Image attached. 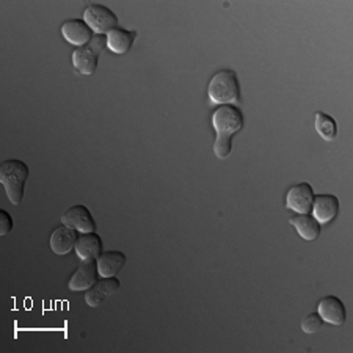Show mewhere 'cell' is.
<instances>
[{
  "instance_id": "3957f363",
  "label": "cell",
  "mask_w": 353,
  "mask_h": 353,
  "mask_svg": "<svg viewBox=\"0 0 353 353\" xmlns=\"http://www.w3.org/2000/svg\"><path fill=\"white\" fill-rule=\"evenodd\" d=\"M208 96L214 105H234L241 99V83L236 72L230 70L215 72L209 82Z\"/></svg>"
},
{
  "instance_id": "7c38bea8",
  "label": "cell",
  "mask_w": 353,
  "mask_h": 353,
  "mask_svg": "<svg viewBox=\"0 0 353 353\" xmlns=\"http://www.w3.org/2000/svg\"><path fill=\"white\" fill-rule=\"evenodd\" d=\"M339 214V199L334 195H327V193H322V195L314 196V203H312L311 215L314 217L319 225H328L330 221L336 219V215Z\"/></svg>"
},
{
  "instance_id": "ac0fdd59",
  "label": "cell",
  "mask_w": 353,
  "mask_h": 353,
  "mask_svg": "<svg viewBox=\"0 0 353 353\" xmlns=\"http://www.w3.org/2000/svg\"><path fill=\"white\" fill-rule=\"evenodd\" d=\"M314 126H316L317 134L321 135L325 141H333L336 139V135H338V124H336L334 118H332L323 112L316 113Z\"/></svg>"
},
{
  "instance_id": "5b68a950",
  "label": "cell",
  "mask_w": 353,
  "mask_h": 353,
  "mask_svg": "<svg viewBox=\"0 0 353 353\" xmlns=\"http://www.w3.org/2000/svg\"><path fill=\"white\" fill-rule=\"evenodd\" d=\"M83 21L96 35H109L118 28V18L113 11L101 3H91L83 11Z\"/></svg>"
},
{
  "instance_id": "277c9868",
  "label": "cell",
  "mask_w": 353,
  "mask_h": 353,
  "mask_svg": "<svg viewBox=\"0 0 353 353\" xmlns=\"http://www.w3.org/2000/svg\"><path fill=\"white\" fill-rule=\"evenodd\" d=\"M105 38L102 35H96L93 41L87 46H82V48H77L72 52V66L79 74L82 76H91L98 68V59L99 52L104 48Z\"/></svg>"
},
{
  "instance_id": "d6986e66",
  "label": "cell",
  "mask_w": 353,
  "mask_h": 353,
  "mask_svg": "<svg viewBox=\"0 0 353 353\" xmlns=\"http://www.w3.org/2000/svg\"><path fill=\"white\" fill-rule=\"evenodd\" d=\"M322 327H323V321H322V317L317 314V312H311V314L306 316L303 319V322H301V330L308 334L317 333Z\"/></svg>"
},
{
  "instance_id": "8992f818",
  "label": "cell",
  "mask_w": 353,
  "mask_h": 353,
  "mask_svg": "<svg viewBox=\"0 0 353 353\" xmlns=\"http://www.w3.org/2000/svg\"><path fill=\"white\" fill-rule=\"evenodd\" d=\"M314 189L308 182H300L289 189L286 195V208L295 214H311L314 203Z\"/></svg>"
},
{
  "instance_id": "2e32d148",
  "label": "cell",
  "mask_w": 353,
  "mask_h": 353,
  "mask_svg": "<svg viewBox=\"0 0 353 353\" xmlns=\"http://www.w3.org/2000/svg\"><path fill=\"white\" fill-rule=\"evenodd\" d=\"M289 223L295 228V231L299 232V236L303 241L312 242L321 236V225L311 214L294 215V217L289 219Z\"/></svg>"
},
{
  "instance_id": "9c48e42d",
  "label": "cell",
  "mask_w": 353,
  "mask_h": 353,
  "mask_svg": "<svg viewBox=\"0 0 353 353\" xmlns=\"http://www.w3.org/2000/svg\"><path fill=\"white\" fill-rule=\"evenodd\" d=\"M121 283L117 276L113 278H102V280L96 281L87 292H85V301L90 308H98L104 301L110 297V295L117 294L119 290Z\"/></svg>"
},
{
  "instance_id": "6da1fadb",
  "label": "cell",
  "mask_w": 353,
  "mask_h": 353,
  "mask_svg": "<svg viewBox=\"0 0 353 353\" xmlns=\"http://www.w3.org/2000/svg\"><path fill=\"white\" fill-rule=\"evenodd\" d=\"M212 128L217 132L214 152L219 159H228L232 150V137L243 128V115L236 105H220L212 113Z\"/></svg>"
},
{
  "instance_id": "ba28073f",
  "label": "cell",
  "mask_w": 353,
  "mask_h": 353,
  "mask_svg": "<svg viewBox=\"0 0 353 353\" xmlns=\"http://www.w3.org/2000/svg\"><path fill=\"white\" fill-rule=\"evenodd\" d=\"M99 270L96 261H83V263L77 267V270L72 273L68 288L72 292H87V290L98 281Z\"/></svg>"
},
{
  "instance_id": "52a82bcc",
  "label": "cell",
  "mask_w": 353,
  "mask_h": 353,
  "mask_svg": "<svg viewBox=\"0 0 353 353\" xmlns=\"http://www.w3.org/2000/svg\"><path fill=\"white\" fill-rule=\"evenodd\" d=\"M61 223L65 226L71 228V230L81 232V234H87V232H96V221L91 215L90 209L83 204H77V206H71L66 209L63 215H61Z\"/></svg>"
},
{
  "instance_id": "7a4b0ae2",
  "label": "cell",
  "mask_w": 353,
  "mask_h": 353,
  "mask_svg": "<svg viewBox=\"0 0 353 353\" xmlns=\"http://www.w3.org/2000/svg\"><path fill=\"white\" fill-rule=\"evenodd\" d=\"M27 179L28 167L22 161L10 159V161H5L0 165V182H2L10 203L14 206H19L22 198H24Z\"/></svg>"
},
{
  "instance_id": "30bf717a",
  "label": "cell",
  "mask_w": 353,
  "mask_h": 353,
  "mask_svg": "<svg viewBox=\"0 0 353 353\" xmlns=\"http://www.w3.org/2000/svg\"><path fill=\"white\" fill-rule=\"evenodd\" d=\"M317 314L322 317L323 322H327L330 325L334 327L344 325L347 319L344 303L341 301V299L334 297V295H328V297L319 301Z\"/></svg>"
},
{
  "instance_id": "5bb4252c",
  "label": "cell",
  "mask_w": 353,
  "mask_h": 353,
  "mask_svg": "<svg viewBox=\"0 0 353 353\" xmlns=\"http://www.w3.org/2000/svg\"><path fill=\"white\" fill-rule=\"evenodd\" d=\"M77 231L71 230V228L68 226H61V228H57V230L52 232V236H50V248H52V252L59 256H65L71 252V250L76 248V243H77Z\"/></svg>"
},
{
  "instance_id": "8fae6325",
  "label": "cell",
  "mask_w": 353,
  "mask_h": 353,
  "mask_svg": "<svg viewBox=\"0 0 353 353\" xmlns=\"http://www.w3.org/2000/svg\"><path fill=\"white\" fill-rule=\"evenodd\" d=\"M61 35L70 44L82 48L93 41L94 33L83 19H70L61 24Z\"/></svg>"
},
{
  "instance_id": "4fadbf2b",
  "label": "cell",
  "mask_w": 353,
  "mask_h": 353,
  "mask_svg": "<svg viewBox=\"0 0 353 353\" xmlns=\"http://www.w3.org/2000/svg\"><path fill=\"white\" fill-rule=\"evenodd\" d=\"M76 254L77 258L82 261H96L99 256L104 253V243L102 239L96 232H87V234H81L76 243Z\"/></svg>"
},
{
  "instance_id": "e0dca14e",
  "label": "cell",
  "mask_w": 353,
  "mask_h": 353,
  "mask_svg": "<svg viewBox=\"0 0 353 353\" xmlns=\"http://www.w3.org/2000/svg\"><path fill=\"white\" fill-rule=\"evenodd\" d=\"M135 41V32H129L126 28L118 27L105 37V46L113 54L123 55L128 54Z\"/></svg>"
},
{
  "instance_id": "ffe728a7",
  "label": "cell",
  "mask_w": 353,
  "mask_h": 353,
  "mask_svg": "<svg viewBox=\"0 0 353 353\" xmlns=\"http://www.w3.org/2000/svg\"><path fill=\"white\" fill-rule=\"evenodd\" d=\"M14 228L13 217H11L10 212L7 210H0V236H8Z\"/></svg>"
},
{
  "instance_id": "9a60e30c",
  "label": "cell",
  "mask_w": 353,
  "mask_h": 353,
  "mask_svg": "<svg viewBox=\"0 0 353 353\" xmlns=\"http://www.w3.org/2000/svg\"><path fill=\"white\" fill-rule=\"evenodd\" d=\"M126 254L123 252H105L102 253L96 264H98L99 276L101 278H113L117 276L119 272L123 270V267L126 265Z\"/></svg>"
}]
</instances>
